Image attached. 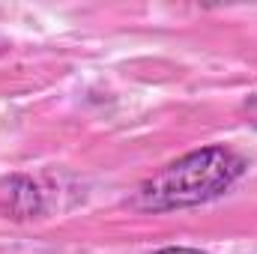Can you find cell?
<instances>
[{
	"label": "cell",
	"instance_id": "1",
	"mask_svg": "<svg viewBox=\"0 0 257 254\" xmlns=\"http://www.w3.org/2000/svg\"><path fill=\"white\" fill-rule=\"evenodd\" d=\"M245 174V159L227 147H203L180 156L156 171L135 191V206L144 212H174L221 197Z\"/></svg>",
	"mask_w": 257,
	"mask_h": 254
},
{
	"label": "cell",
	"instance_id": "2",
	"mask_svg": "<svg viewBox=\"0 0 257 254\" xmlns=\"http://www.w3.org/2000/svg\"><path fill=\"white\" fill-rule=\"evenodd\" d=\"M0 212L12 221H27L33 215L45 212V191L42 186L27 177V174H15L6 177L0 183Z\"/></svg>",
	"mask_w": 257,
	"mask_h": 254
},
{
	"label": "cell",
	"instance_id": "3",
	"mask_svg": "<svg viewBox=\"0 0 257 254\" xmlns=\"http://www.w3.org/2000/svg\"><path fill=\"white\" fill-rule=\"evenodd\" d=\"M242 111H245V117H248V123H251V126L257 129V93L251 96V99H248V102H245V108H242Z\"/></svg>",
	"mask_w": 257,
	"mask_h": 254
},
{
	"label": "cell",
	"instance_id": "4",
	"mask_svg": "<svg viewBox=\"0 0 257 254\" xmlns=\"http://www.w3.org/2000/svg\"><path fill=\"white\" fill-rule=\"evenodd\" d=\"M156 254H206V251L189 248V245H171V248H162V251H156Z\"/></svg>",
	"mask_w": 257,
	"mask_h": 254
}]
</instances>
